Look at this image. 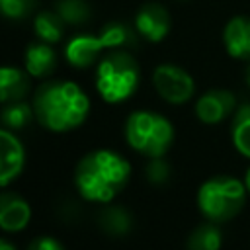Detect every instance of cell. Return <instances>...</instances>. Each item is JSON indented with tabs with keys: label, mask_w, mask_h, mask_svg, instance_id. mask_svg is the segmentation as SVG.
Listing matches in <instances>:
<instances>
[{
	"label": "cell",
	"mask_w": 250,
	"mask_h": 250,
	"mask_svg": "<svg viewBox=\"0 0 250 250\" xmlns=\"http://www.w3.org/2000/svg\"><path fill=\"white\" fill-rule=\"evenodd\" d=\"M33 111L41 127L53 133H66L80 127L90 113V100L70 80H49L33 94Z\"/></svg>",
	"instance_id": "6da1fadb"
},
{
	"label": "cell",
	"mask_w": 250,
	"mask_h": 250,
	"mask_svg": "<svg viewBox=\"0 0 250 250\" xmlns=\"http://www.w3.org/2000/svg\"><path fill=\"white\" fill-rule=\"evenodd\" d=\"M131 164L115 150L98 148L80 158L74 170V186L86 201L109 203L127 186Z\"/></svg>",
	"instance_id": "7a4b0ae2"
},
{
	"label": "cell",
	"mask_w": 250,
	"mask_h": 250,
	"mask_svg": "<svg viewBox=\"0 0 250 250\" xmlns=\"http://www.w3.org/2000/svg\"><path fill=\"white\" fill-rule=\"evenodd\" d=\"M246 186L227 174L205 180L197 189V207L201 215L213 223H227L234 219L246 203Z\"/></svg>",
	"instance_id": "3957f363"
},
{
	"label": "cell",
	"mask_w": 250,
	"mask_h": 250,
	"mask_svg": "<svg viewBox=\"0 0 250 250\" xmlns=\"http://www.w3.org/2000/svg\"><path fill=\"white\" fill-rule=\"evenodd\" d=\"M141 70L137 61L127 51H111L96 68V88L107 104L129 100L139 88Z\"/></svg>",
	"instance_id": "277c9868"
},
{
	"label": "cell",
	"mask_w": 250,
	"mask_h": 250,
	"mask_svg": "<svg viewBox=\"0 0 250 250\" xmlns=\"http://www.w3.org/2000/svg\"><path fill=\"white\" fill-rule=\"evenodd\" d=\"M125 139L133 150L143 156H164L174 143L172 123L154 111H133L125 121Z\"/></svg>",
	"instance_id": "5b68a950"
},
{
	"label": "cell",
	"mask_w": 250,
	"mask_h": 250,
	"mask_svg": "<svg viewBox=\"0 0 250 250\" xmlns=\"http://www.w3.org/2000/svg\"><path fill=\"white\" fill-rule=\"evenodd\" d=\"M152 84L162 100L168 104H186L195 92V82L188 70L178 64H158L152 72Z\"/></svg>",
	"instance_id": "8992f818"
},
{
	"label": "cell",
	"mask_w": 250,
	"mask_h": 250,
	"mask_svg": "<svg viewBox=\"0 0 250 250\" xmlns=\"http://www.w3.org/2000/svg\"><path fill=\"white\" fill-rule=\"evenodd\" d=\"M170 27H172V18L162 4L148 2L141 6L139 12L135 14V31L150 43L162 41L170 33Z\"/></svg>",
	"instance_id": "52a82bcc"
},
{
	"label": "cell",
	"mask_w": 250,
	"mask_h": 250,
	"mask_svg": "<svg viewBox=\"0 0 250 250\" xmlns=\"http://www.w3.org/2000/svg\"><path fill=\"white\" fill-rule=\"evenodd\" d=\"M236 109V98L230 90H207L195 102V115L205 125H217L225 121Z\"/></svg>",
	"instance_id": "ba28073f"
},
{
	"label": "cell",
	"mask_w": 250,
	"mask_h": 250,
	"mask_svg": "<svg viewBox=\"0 0 250 250\" xmlns=\"http://www.w3.org/2000/svg\"><path fill=\"white\" fill-rule=\"evenodd\" d=\"M25 166V148L14 131L0 127V188L12 184Z\"/></svg>",
	"instance_id": "9c48e42d"
},
{
	"label": "cell",
	"mask_w": 250,
	"mask_h": 250,
	"mask_svg": "<svg viewBox=\"0 0 250 250\" xmlns=\"http://www.w3.org/2000/svg\"><path fill=\"white\" fill-rule=\"evenodd\" d=\"M31 221V207L29 203L14 193L2 191L0 193V229L6 232H20Z\"/></svg>",
	"instance_id": "30bf717a"
},
{
	"label": "cell",
	"mask_w": 250,
	"mask_h": 250,
	"mask_svg": "<svg viewBox=\"0 0 250 250\" xmlns=\"http://www.w3.org/2000/svg\"><path fill=\"white\" fill-rule=\"evenodd\" d=\"M104 49H107V47L100 33L98 35H76L66 43L64 57L72 66L88 68L100 59V53Z\"/></svg>",
	"instance_id": "8fae6325"
},
{
	"label": "cell",
	"mask_w": 250,
	"mask_h": 250,
	"mask_svg": "<svg viewBox=\"0 0 250 250\" xmlns=\"http://www.w3.org/2000/svg\"><path fill=\"white\" fill-rule=\"evenodd\" d=\"M223 43L227 53L238 61H250V18L234 16L223 29Z\"/></svg>",
	"instance_id": "7c38bea8"
},
{
	"label": "cell",
	"mask_w": 250,
	"mask_h": 250,
	"mask_svg": "<svg viewBox=\"0 0 250 250\" xmlns=\"http://www.w3.org/2000/svg\"><path fill=\"white\" fill-rule=\"evenodd\" d=\"M23 66L29 76L33 78H47L57 68V55L51 47V43L45 41H33L27 45L23 55Z\"/></svg>",
	"instance_id": "4fadbf2b"
},
{
	"label": "cell",
	"mask_w": 250,
	"mask_h": 250,
	"mask_svg": "<svg viewBox=\"0 0 250 250\" xmlns=\"http://www.w3.org/2000/svg\"><path fill=\"white\" fill-rule=\"evenodd\" d=\"M29 94V74L18 66H0V104L23 100Z\"/></svg>",
	"instance_id": "5bb4252c"
},
{
	"label": "cell",
	"mask_w": 250,
	"mask_h": 250,
	"mask_svg": "<svg viewBox=\"0 0 250 250\" xmlns=\"http://www.w3.org/2000/svg\"><path fill=\"white\" fill-rule=\"evenodd\" d=\"M98 223L105 234H109L113 238H121V236H127L131 232L133 215L121 205H107L100 211Z\"/></svg>",
	"instance_id": "9a60e30c"
},
{
	"label": "cell",
	"mask_w": 250,
	"mask_h": 250,
	"mask_svg": "<svg viewBox=\"0 0 250 250\" xmlns=\"http://www.w3.org/2000/svg\"><path fill=\"white\" fill-rule=\"evenodd\" d=\"M33 117H35L33 105H29L23 100L4 104V107L0 109V123H2V127L8 129V131H14V133L25 129L33 121Z\"/></svg>",
	"instance_id": "2e32d148"
},
{
	"label": "cell",
	"mask_w": 250,
	"mask_h": 250,
	"mask_svg": "<svg viewBox=\"0 0 250 250\" xmlns=\"http://www.w3.org/2000/svg\"><path fill=\"white\" fill-rule=\"evenodd\" d=\"M188 250H221L223 246V232L217 227V223L207 221L197 225L186 242Z\"/></svg>",
	"instance_id": "e0dca14e"
},
{
	"label": "cell",
	"mask_w": 250,
	"mask_h": 250,
	"mask_svg": "<svg viewBox=\"0 0 250 250\" xmlns=\"http://www.w3.org/2000/svg\"><path fill=\"white\" fill-rule=\"evenodd\" d=\"M230 139L234 148L242 156L250 158V104H242L234 111L230 123Z\"/></svg>",
	"instance_id": "ac0fdd59"
},
{
	"label": "cell",
	"mask_w": 250,
	"mask_h": 250,
	"mask_svg": "<svg viewBox=\"0 0 250 250\" xmlns=\"http://www.w3.org/2000/svg\"><path fill=\"white\" fill-rule=\"evenodd\" d=\"M33 31L37 35V39L45 41V43H59L64 35V21L57 12H39L33 20Z\"/></svg>",
	"instance_id": "d6986e66"
},
{
	"label": "cell",
	"mask_w": 250,
	"mask_h": 250,
	"mask_svg": "<svg viewBox=\"0 0 250 250\" xmlns=\"http://www.w3.org/2000/svg\"><path fill=\"white\" fill-rule=\"evenodd\" d=\"M100 35H102L107 49H125V47H135L137 45V33L121 21L105 23L102 27Z\"/></svg>",
	"instance_id": "ffe728a7"
},
{
	"label": "cell",
	"mask_w": 250,
	"mask_h": 250,
	"mask_svg": "<svg viewBox=\"0 0 250 250\" xmlns=\"http://www.w3.org/2000/svg\"><path fill=\"white\" fill-rule=\"evenodd\" d=\"M55 12L68 25H84L92 18V8L86 0H57Z\"/></svg>",
	"instance_id": "44dd1931"
},
{
	"label": "cell",
	"mask_w": 250,
	"mask_h": 250,
	"mask_svg": "<svg viewBox=\"0 0 250 250\" xmlns=\"http://www.w3.org/2000/svg\"><path fill=\"white\" fill-rule=\"evenodd\" d=\"M35 8V0H0V16L8 20H23Z\"/></svg>",
	"instance_id": "7402d4cb"
},
{
	"label": "cell",
	"mask_w": 250,
	"mask_h": 250,
	"mask_svg": "<svg viewBox=\"0 0 250 250\" xmlns=\"http://www.w3.org/2000/svg\"><path fill=\"white\" fill-rule=\"evenodd\" d=\"M170 172H172V168H170V164H168L162 156L150 158L148 164H146V168H145V176H146V180H148L150 184H154V186L166 184L168 178H170Z\"/></svg>",
	"instance_id": "603a6c76"
},
{
	"label": "cell",
	"mask_w": 250,
	"mask_h": 250,
	"mask_svg": "<svg viewBox=\"0 0 250 250\" xmlns=\"http://www.w3.org/2000/svg\"><path fill=\"white\" fill-rule=\"evenodd\" d=\"M27 250H64V246H62V244H61L57 238L43 234V236L33 238V240L29 242Z\"/></svg>",
	"instance_id": "cb8c5ba5"
},
{
	"label": "cell",
	"mask_w": 250,
	"mask_h": 250,
	"mask_svg": "<svg viewBox=\"0 0 250 250\" xmlns=\"http://www.w3.org/2000/svg\"><path fill=\"white\" fill-rule=\"evenodd\" d=\"M0 250H16V246L12 242H8L6 238H0Z\"/></svg>",
	"instance_id": "d4e9b609"
},
{
	"label": "cell",
	"mask_w": 250,
	"mask_h": 250,
	"mask_svg": "<svg viewBox=\"0 0 250 250\" xmlns=\"http://www.w3.org/2000/svg\"><path fill=\"white\" fill-rule=\"evenodd\" d=\"M244 186H246V189H248V193H250V168H248L246 174H244Z\"/></svg>",
	"instance_id": "484cf974"
},
{
	"label": "cell",
	"mask_w": 250,
	"mask_h": 250,
	"mask_svg": "<svg viewBox=\"0 0 250 250\" xmlns=\"http://www.w3.org/2000/svg\"><path fill=\"white\" fill-rule=\"evenodd\" d=\"M244 80H246V84L250 86V62H248V66L244 68Z\"/></svg>",
	"instance_id": "4316f807"
}]
</instances>
